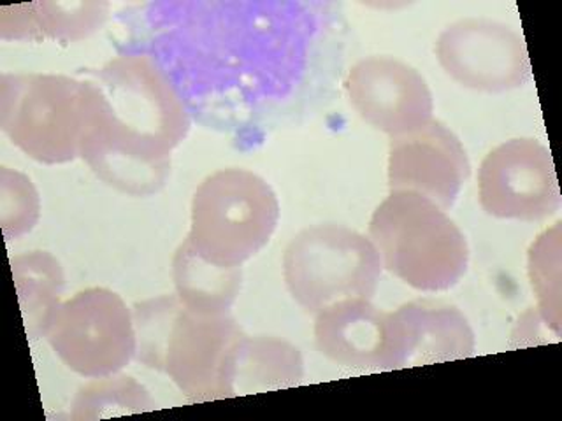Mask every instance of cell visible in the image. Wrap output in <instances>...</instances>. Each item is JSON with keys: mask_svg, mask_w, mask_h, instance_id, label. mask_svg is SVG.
Returning a JSON list of instances; mask_svg holds the SVG:
<instances>
[{"mask_svg": "<svg viewBox=\"0 0 562 421\" xmlns=\"http://www.w3.org/2000/svg\"><path fill=\"white\" fill-rule=\"evenodd\" d=\"M79 157L111 189L134 197L162 190L171 153L190 130L189 107L149 55H122L88 70Z\"/></svg>", "mask_w": 562, "mask_h": 421, "instance_id": "cell-1", "label": "cell"}, {"mask_svg": "<svg viewBox=\"0 0 562 421\" xmlns=\"http://www.w3.org/2000/svg\"><path fill=\"white\" fill-rule=\"evenodd\" d=\"M195 9V4H192ZM211 16L227 39H220L198 13L172 16L183 23L166 35L162 48L195 49V55H160L155 58L164 72L210 61L206 69L195 70L171 81L176 90L198 76L211 75L206 87L236 92L234 105L239 116H254L257 107L283 101L303 81L312 43L318 29L310 25L312 13L299 4H207ZM234 110V107H233Z\"/></svg>", "mask_w": 562, "mask_h": 421, "instance_id": "cell-2", "label": "cell"}, {"mask_svg": "<svg viewBox=\"0 0 562 421\" xmlns=\"http://www.w3.org/2000/svg\"><path fill=\"white\" fill-rule=\"evenodd\" d=\"M136 359L171 377L190 402L231 399L246 333L233 316L192 311L178 295L134 306Z\"/></svg>", "mask_w": 562, "mask_h": 421, "instance_id": "cell-3", "label": "cell"}, {"mask_svg": "<svg viewBox=\"0 0 562 421\" xmlns=\"http://www.w3.org/2000/svg\"><path fill=\"white\" fill-rule=\"evenodd\" d=\"M369 239L386 271L427 294L456 286L470 263L461 228L420 193L391 192L369 221Z\"/></svg>", "mask_w": 562, "mask_h": 421, "instance_id": "cell-4", "label": "cell"}, {"mask_svg": "<svg viewBox=\"0 0 562 421\" xmlns=\"http://www.w3.org/2000/svg\"><path fill=\"white\" fill-rule=\"evenodd\" d=\"M280 202L268 181L246 169H222L193 193V250L222 268H241L277 230Z\"/></svg>", "mask_w": 562, "mask_h": 421, "instance_id": "cell-5", "label": "cell"}, {"mask_svg": "<svg viewBox=\"0 0 562 421\" xmlns=\"http://www.w3.org/2000/svg\"><path fill=\"white\" fill-rule=\"evenodd\" d=\"M382 268L371 239L341 225L304 228L283 254L286 288L313 315L347 298L371 300Z\"/></svg>", "mask_w": 562, "mask_h": 421, "instance_id": "cell-6", "label": "cell"}, {"mask_svg": "<svg viewBox=\"0 0 562 421\" xmlns=\"http://www.w3.org/2000/svg\"><path fill=\"white\" fill-rule=\"evenodd\" d=\"M0 127L44 166L79 157L85 132V84L64 75H2Z\"/></svg>", "mask_w": 562, "mask_h": 421, "instance_id": "cell-7", "label": "cell"}, {"mask_svg": "<svg viewBox=\"0 0 562 421\" xmlns=\"http://www.w3.org/2000/svg\"><path fill=\"white\" fill-rule=\"evenodd\" d=\"M46 339L64 365L88 379L114 376L137 351L134 315L108 288H87L61 303Z\"/></svg>", "mask_w": 562, "mask_h": 421, "instance_id": "cell-8", "label": "cell"}, {"mask_svg": "<svg viewBox=\"0 0 562 421\" xmlns=\"http://www.w3.org/2000/svg\"><path fill=\"white\" fill-rule=\"evenodd\" d=\"M436 57L456 83L476 92H509L531 81L522 37L488 18H464L447 26L436 41Z\"/></svg>", "mask_w": 562, "mask_h": 421, "instance_id": "cell-9", "label": "cell"}, {"mask_svg": "<svg viewBox=\"0 0 562 421\" xmlns=\"http://www.w3.org/2000/svg\"><path fill=\"white\" fill-rule=\"evenodd\" d=\"M480 206L501 219L540 221L561 207L552 153L536 139H512L483 158Z\"/></svg>", "mask_w": 562, "mask_h": 421, "instance_id": "cell-10", "label": "cell"}, {"mask_svg": "<svg viewBox=\"0 0 562 421\" xmlns=\"http://www.w3.org/2000/svg\"><path fill=\"white\" fill-rule=\"evenodd\" d=\"M360 118L391 137L417 130L432 120L435 101L417 69L392 57L357 61L345 81Z\"/></svg>", "mask_w": 562, "mask_h": 421, "instance_id": "cell-11", "label": "cell"}, {"mask_svg": "<svg viewBox=\"0 0 562 421\" xmlns=\"http://www.w3.org/2000/svg\"><path fill=\"white\" fill-rule=\"evenodd\" d=\"M470 174L464 146L438 120H430L417 130L392 137L389 149L391 192L420 193L447 210L453 206Z\"/></svg>", "mask_w": 562, "mask_h": 421, "instance_id": "cell-12", "label": "cell"}, {"mask_svg": "<svg viewBox=\"0 0 562 421\" xmlns=\"http://www.w3.org/2000/svg\"><path fill=\"white\" fill-rule=\"evenodd\" d=\"M383 371L443 364L474 355V333L456 306L420 298L386 312Z\"/></svg>", "mask_w": 562, "mask_h": 421, "instance_id": "cell-13", "label": "cell"}, {"mask_svg": "<svg viewBox=\"0 0 562 421\" xmlns=\"http://www.w3.org/2000/svg\"><path fill=\"white\" fill-rule=\"evenodd\" d=\"M385 330L386 312L366 298L339 300L316 312V348L342 367H382Z\"/></svg>", "mask_w": 562, "mask_h": 421, "instance_id": "cell-14", "label": "cell"}, {"mask_svg": "<svg viewBox=\"0 0 562 421\" xmlns=\"http://www.w3.org/2000/svg\"><path fill=\"white\" fill-rule=\"evenodd\" d=\"M11 13L2 11L0 29L4 39H60L76 41L92 34L101 26L105 18V4L79 2V4H35L8 8Z\"/></svg>", "mask_w": 562, "mask_h": 421, "instance_id": "cell-15", "label": "cell"}, {"mask_svg": "<svg viewBox=\"0 0 562 421\" xmlns=\"http://www.w3.org/2000/svg\"><path fill=\"white\" fill-rule=\"evenodd\" d=\"M176 295L192 311L227 315L241 289V268H222L202 259L184 239L172 260Z\"/></svg>", "mask_w": 562, "mask_h": 421, "instance_id": "cell-16", "label": "cell"}, {"mask_svg": "<svg viewBox=\"0 0 562 421\" xmlns=\"http://www.w3.org/2000/svg\"><path fill=\"white\" fill-rule=\"evenodd\" d=\"M303 376V355L290 342L246 335L234 365V397L290 388L299 385Z\"/></svg>", "mask_w": 562, "mask_h": 421, "instance_id": "cell-17", "label": "cell"}, {"mask_svg": "<svg viewBox=\"0 0 562 421\" xmlns=\"http://www.w3.org/2000/svg\"><path fill=\"white\" fill-rule=\"evenodd\" d=\"M11 265L26 333L32 339L46 338L66 286L61 265L46 251L14 257Z\"/></svg>", "mask_w": 562, "mask_h": 421, "instance_id": "cell-18", "label": "cell"}, {"mask_svg": "<svg viewBox=\"0 0 562 421\" xmlns=\"http://www.w3.org/2000/svg\"><path fill=\"white\" fill-rule=\"evenodd\" d=\"M154 409H157V403L134 377H99L78 391L70 420H104Z\"/></svg>", "mask_w": 562, "mask_h": 421, "instance_id": "cell-19", "label": "cell"}, {"mask_svg": "<svg viewBox=\"0 0 562 421\" xmlns=\"http://www.w3.org/2000/svg\"><path fill=\"white\" fill-rule=\"evenodd\" d=\"M40 193L22 172L0 171V219L8 241L31 232L40 219Z\"/></svg>", "mask_w": 562, "mask_h": 421, "instance_id": "cell-20", "label": "cell"}, {"mask_svg": "<svg viewBox=\"0 0 562 421\" xmlns=\"http://www.w3.org/2000/svg\"><path fill=\"white\" fill-rule=\"evenodd\" d=\"M559 224L541 236L536 244H532L531 254H529V272H531L532 288L540 295L541 312L544 320L549 321L550 327L559 335V280L561 277L550 276L552 269L561 268V246H559Z\"/></svg>", "mask_w": 562, "mask_h": 421, "instance_id": "cell-21", "label": "cell"}]
</instances>
